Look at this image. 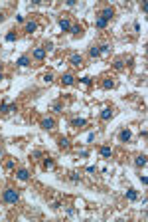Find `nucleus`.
<instances>
[{
	"label": "nucleus",
	"mask_w": 148,
	"mask_h": 222,
	"mask_svg": "<svg viewBox=\"0 0 148 222\" xmlns=\"http://www.w3.org/2000/svg\"><path fill=\"white\" fill-rule=\"evenodd\" d=\"M2 200L6 204H16L20 200V192L16 190V188L8 186V188H4V192H2Z\"/></svg>",
	"instance_id": "1"
},
{
	"label": "nucleus",
	"mask_w": 148,
	"mask_h": 222,
	"mask_svg": "<svg viewBox=\"0 0 148 222\" xmlns=\"http://www.w3.org/2000/svg\"><path fill=\"white\" fill-rule=\"evenodd\" d=\"M53 127H56V119H53V117H44V119H42V129L52 131Z\"/></svg>",
	"instance_id": "2"
},
{
	"label": "nucleus",
	"mask_w": 148,
	"mask_h": 222,
	"mask_svg": "<svg viewBox=\"0 0 148 222\" xmlns=\"http://www.w3.org/2000/svg\"><path fill=\"white\" fill-rule=\"evenodd\" d=\"M113 16H115V8H113V6H105L103 10H101V18L107 20V22L113 18Z\"/></svg>",
	"instance_id": "3"
},
{
	"label": "nucleus",
	"mask_w": 148,
	"mask_h": 222,
	"mask_svg": "<svg viewBox=\"0 0 148 222\" xmlns=\"http://www.w3.org/2000/svg\"><path fill=\"white\" fill-rule=\"evenodd\" d=\"M69 64L75 66V68L83 66V56H81V54H71V56H69Z\"/></svg>",
	"instance_id": "4"
},
{
	"label": "nucleus",
	"mask_w": 148,
	"mask_h": 222,
	"mask_svg": "<svg viewBox=\"0 0 148 222\" xmlns=\"http://www.w3.org/2000/svg\"><path fill=\"white\" fill-rule=\"evenodd\" d=\"M61 83H63L65 87H71V85L75 83V75H73V73H63V75H61Z\"/></svg>",
	"instance_id": "5"
},
{
	"label": "nucleus",
	"mask_w": 148,
	"mask_h": 222,
	"mask_svg": "<svg viewBox=\"0 0 148 222\" xmlns=\"http://www.w3.org/2000/svg\"><path fill=\"white\" fill-rule=\"evenodd\" d=\"M16 179H18V181H22V182L30 181V171L28 169H20L18 173H16Z\"/></svg>",
	"instance_id": "6"
},
{
	"label": "nucleus",
	"mask_w": 148,
	"mask_h": 222,
	"mask_svg": "<svg viewBox=\"0 0 148 222\" xmlns=\"http://www.w3.org/2000/svg\"><path fill=\"white\" fill-rule=\"evenodd\" d=\"M45 54H48V52H45L44 48H36V50H34V54H32V56H34V60L42 62V60H44V58H45Z\"/></svg>",
	"instance_id": "7"
},
{
	"label": "nucleus",
	"mask_w": 148,
	"mask_h": 222,
	"mask_svg": "<svg viewBox=\"0 0 148 222\" xmlns=\"http://www.w3.org/2000/svg\"><path fill=\"white\" fill-rule=\"evenodd\" d=\"M113 115H115V113H113L111 107H105V109L101 111V119H103V121H111V119H113Z\"/></svg>",
	"instance_id": "8"
},
{
	"label": "nucleus",
	"mask_w": 148,
	"mask_h": 222,
	"mask_svg": "<svg viewBox=\"0 0 148 222\" xmlns=\"http://www.w3.org/2000/svg\"><path fill=\"white\" fill-rule=\"evenodd\" d=\"M130 137H132V133H130V129H122V131L118 133V139H121L122 143H126V141H130Z\"/></svg>",
	"instance_id": "9"
},
{
	"label": "nucleus",
	"mask_w": 148,
	"mask_h": 222,
	"mask_svg": "<svg viewBox=\"0 0 148 222\" xmlns=\"http://www.w3.org/2000/svg\"><path fill=\"white\" fill-rule=\"evenodd\" d=\"M24 30H26L28 34H34V32L38 30V24L34 22V20H30V22H26V24H24Z\"/></svg>",
	"instance_id": "10"
},
{
	"label": "nucleus",
	"mask_w": 148,
	"mask_h": 222,
	"mask_svg": "<svg viewBox=\"0 0 148 222\" xmlns=\"http://www.w3.org/2000/svg\"><path fill=\"white\" fill-rule=\"evenodd\" d=\"M0 111L2 113H12V111H16V103H2V107H0Z\"/></svg>",
	"instance_id": "11"
},
{
	"label": "nucleus",
	"mask_w": 148,
	"mask_h": 222,
	"mask_svg": "<svg viewBox=\"0 0 148 222\" xmlns=\"http://www.w3.org/2000/svg\"><path fill=\"white\" fill-rule=\"evenodd\" d=\"M101 85H103V89H115V87H117V83L113 81L111 77H105V79H103V83H101Z\"/></svg>",
	"instance_id": "12"
},
{
	"label": "nucleus",
	"mask_w": 148,
	"mask_h": 222,
	"mask_svg": "<svg viewBox=\"0 0 148 222\" xmlns=\"http://www.w3.org/2000/svg\"><path fill=\"white\" fill-rule=\"evenodd\" d=\"M59 28H61L63 32H69V28H71L69 18H59Z\"/></svg>",
	"instance_id": "13"
},
{
	"label": "nucleus",
	"mask_w": 148,
	"mask_h": 222,
	"mask_svg": "<svg viewBox=\"0 0 148 222\" xmlns=\"http://www.w3.org/2000/svg\"><path fill=\"white\" fill-rule=\"evenodd\" d=\"M134 165H136V167H146V155L144 153L136 155V157H134Z\"/></svg>",
	"instance_id": "14"
},
{
	"label": "nucleus",
	"mask_w": 148,
	"mask_h": 222,
	"mask_svg": "<svg viewBox=\"0 0 148 222\" xmlns=\"http://www.w3.org/2000/svg\"><path fill=\"white\" fill-rule=\"evenodd\" d=\"M44 169H45V171L56 169V161H53V159H49V157H45V159H44Z\"/></svg>",
	"instance_id": "15"
},
{
	"label": "nucleus",
	"mask_w": 148,
	"mask_h": 222,
	"mask_svg": "<svg viewBox=\"0 0 148 222\" xmlns=\"http://www.w3.org/2000/svg\"><path fill=\"white\" fill-rule=\"evenodd\" d=\"M69 32H71V34H73V36H81V34H83V28L79 26V24H71Z\"/></svg>",
	"instance_id": "16"
},
{
	"label": "nucleus",
	"mask_w": 148,
	"mask_h": 222,
	"mask_svg": "<svg viewBox=\"0 0 148 222\" xmlns=\"http://www.w3.org/2000/svg\"><path fill=\"white\" fill-rule=\"evenodd\" d=\"M71 125H73V127H83V125H87V119H83V117H75V119H71Z\"/></svg>",
	"instance_id": "17"
},
{
	"label": "nucleus",
	"mask_w": 148,
	"mask_h": 222,
	"mask_svg": "<svg viewBox=\"0 0 148 222\" xmlns=\"http://www.w3.org/2000/svg\"><path fill=\"white\" fill-rule=\"evenodd\" d=\"M16 64H18L20 68H28V66H30V58H28V56H20Z\"/></svg>",
	"instance_id": "18"
},
{
	"label": "nucleus",
	"mask_w": 148,
	"mask_h": 222,
	"mask_svg": "<svg viewBox=\"0 0 148 222\" xmlns=\"http://www.w3.org/2000/svg\"><path fill=\"white\" fill-rule=\"evenodd\" d=\"M99 153H101V157H105V159H109L113 155V149L111 147H107V145H105V147H101L99 149Z\"/></svg>",
	"instance_id": "19"
},
{
	"label": "nucleus",
	"mask_w": 148,
	"mask_h": 222,
	"mask_svg": "<svg viewBox=\"0 0 148 222\" xmlns=\"http://www.w3.org/2000/svg\"><path fill=\"white\" fill-rule=\"evenodd\" d=\"M136 198H138V192H136V190H132V188H128V190H126V200L134 202Z\"/></svg>",
	"instance_id": "20"
},
{
	"label": "nucleus",
	"mask_w": 148,
	"mask_h": 222,
	"mask_svg": "<svg viewBox=\"0 0 148 222\" xmlns=\"http://www.w3.org/2000/svg\"><path fill=\"white\" fill-rule=\"evenodd\" d=\"M4 40H6V42H16V40H18V34H16L14 30H10V32H6Z\"/></svg>",
	"instance_id": "21"
},
{
	"label": "nucleus",
	"mask_w": 148,
	"mask_h": 222,
	"mask_svg": "<svg viewBox=\"0 0 148 222\" xmlns=\"http://www.w3.org/2000/svg\"><path fill=\"white\" fill-rule=\"evenodd\" d=\"M59 147H61V149H69L71 147V141L69 139H67V137H61V139H59Z\"/></svg>",
	"instance_id": "22"
},
{
	"label": "nucleus",
	"mask_w": 148,
	"mask_h": 222,
	"mask_svg": "<svg viewBox=\"0 0 148 222\" xmlns=\"http://www.w3.org/2000/svg\"><path fill=\"white\" fill-rule=\"evenodd\" d=\"M89 56H91V58H99V56H101L99 46H91V50H89Z\"/></svg>",
	"instance_id": "23"
},
{
	"label": "nucleus",
	"mask_w": 148,
	"mask_h": 222,
	"mask_svg": "<svg viewBox=\"0 0 148 222\" xmlns=\"http://www.w3.org/2000/svg\"><path fill=\"white\" fill-rule=\"evenodd\" d=\"M113 66H115V70H117V72H121V70H125V60H121V58H118V60H115V64H113Z\"/></svg>",
	"instance_id": "24"
},
{
	"label": "nucleus",
	"mask_w": 148,
	"mask_h": 222,
	"mask_svg": "<svg viewBox=\"0 0 148 222\" xmlns=\"http://www.w3.org/2000/svg\"><path fill=\"white\" fill-rule=\"evenodd\" d=\"M107 24H109V22H107V20H103L101 16L95 20V26H97V28H101V30H103V28H107Z\"/></svg>",
	"instance_id": "25"
},
{
	"label": "nucleus",
	"mask_w": 148,
	"mask_h": 222,
	"mask_svg": "<svg viewBox=\"0 0 148 222\" xmlns=\"http://www.w3.org/2000/svg\"><path fill=\"white\" fill-rule=\"evenodd\" d=\"M69 181L71 182H79V181H81V175H79V173H69Z\"/></svg>",
	"instance_id": "26"
},
{
	"label": "nucleus",
	"mask_w": 148,
	"mask_h": 222,
	"mask_svg": "<svg viewBox=\"0 0 148 222\" xmlns=\"http://www.w3.org/2000/svg\"><path fill=\"white\" fill-rule=\"evenodd\" d=\"M99 50H101V54H109V52H111V46L103 44V46H99Z\"/></svg>",
	"instance_id": "27"
},
{
	"label": "nucleus",
	"mask_w": 148,
	"mask_h": 222,
	"mask_svg": "<svg viewBox=\"0 0 148 222\" xmlns=\"http://www.w3.org/2000/svg\"><path fill=\"white\" fill-rule=\"evenodd\" d=\"M79 81H81L83 85H91V81H93V79H91V77H87V75H85V77H81Z\"/></svg>",
	"instance_id": "28"
},
{
	"label": "nucleus",
	"mask_w": 148,
	"mask_h": 222,
	"mask_svg": "<svg viewBox=\"0 0 148 222\" xmlns=\"http://www.w3.org/2000/svg\"><path fill=\"white\" fill-rule=\"evenodd\" d=\"M44 81H45V83H52V81H53V73H45V75H44Z\"/></svg>",
	"instance_id": "29"
},
{
	"label": "nucleus",
	"mask_w": 148,
	"mask_h": 222,
	"mask_svg": "<svg viewBox=\"0 0 148 222\" xmlns=\"http://www.w3.org/2000/svg\"><path fill=\"white\" fill-rule=\"evenodd\" d=\"M44 50H45V52H52V50H53V42H45Z\"/></svg>",
	"instance_id": "30"
},
{
	"label": "nucleus",
	"mask_w": 148,
	"mask_h": 222,
	"mask_svg": "<svg viewBox=\"0 0 148 222\" xmlns=\"http://www.w3.org/2000/svg\"><path fill=\"white\" fill-rule=\"evenodd\" d=\"M32 157H34V159H42V157H44V153H42V151H34Z\"/></svg>",
	"instance_id": "31"
},
{
	"label": "nucleus",
	"mask_w": 148,
	"mask_h": 222,
	"mask_svg": "<svg viewBox=\"0 0 148 222\" xmlns=\"http://www.w3.org/2000/svg\"><path fill=\"white\" fill-rule=\"evenodd\" d=\"M4 167H6L8 171H12V169H14L16 165H14V161H6V165H4Z\"/></svg>",
	"instance_id": "32"
},
{
	"label": "nucleus",
	"mask_w": 148,
	"mask_h": 222,
	"mask_svg": "<svg viewBox=\"0 0 148 222\" xmlns=\"http://www.w3.org/2000/svg\"><path fill=\"white\" fill-rule=\"evenodd\" d=\"M79 157H83V159L89 157V151H87V149H81V151H79Z\"/></svg>",
	"instance_id": "33"
},
{
	"label": "nucleus",
	"mask_w": 148,
	"mask_h": 222,
	"mask_svg": "<svg viewBox=\"0 0 148 222\" xmlns=\"http://www.w3.org/2000/svg\"><path fill=\"white\" fill-rule=\"evenodd\" d=\"M132 28H134V32H136V34L140 32V24H138V22H134V26H132Z\"/></svg>",
	"instance_id": "34"
},
{
	"label": "nucleus",
	"mask_w": 148,
	"mask_h": 222,
	"mask_svg": "<svg viewBox=\"0 0 148 222\" xmlns=\"http://www.w3.org/2000/svg\"><path fill=\"white\" fill-rule=\"evenodd\" d=\"M53 109H56V111H61V109H63L61 103H53Z\"/></svg>",
	"instance_id": "35"
},
{
	"label": "nucleus",
	"mask_w": 148,
	"mask_h": 222,
	"mask_svg": "<svg viewBox=\"0 0 148 222\" xmlns=\"http://www.w3.org/2000/svg\"><path fill=\"white\" fill-rule=\"evenodd\" d=\"M93 139H95V133H89V135H87V141H89V143H91Z\"/></svg>",
	"instance_id": "36"
},
{
	"label": "nucleus",
	"mask_w": 148,
	"mask_h": 222,
	"mask_svg": "<svg viewBox=\"0 0 148 222\" xmlns=\"http://www.w3.org/2000/svg\"><path fill=\"white\" fill-rule=\"evenodd\" d=\"M95 171H97V169H95L93 165H89V167H87V173H95Z\"/></svg>",
	"instance_id": "37"
},
{
	"label": "nucleus",
	"mask_w": 148,
	"mask_h": 222,
	"mask_svg": "<svg viewBox=\"0 0 148 222\" xmlns=\"http://www.w3.org/2000/svg\"><path fill=\"white\" fill-rule=\"evenodd\" d=\"M140 182H142V185H146V182H148V179L144 177V175H140Z\"/></svg>",
	"instance_id": "38"
},
{
	"label": "nucleus",
	"mask_w": 148,
	"mask_h": 222,
	"mask_svg": "<svg viewBox=\"0 0 148 222\" xmlns=\"http://www.w3.org/2000/svg\"><path fill=\"white\" fill-rule=\"evenodd\" d=\"M2 20H4V14H2V12H0V22H2Z\"/></svg>",
	"instance_id": "39"
},
{
	"label": "nucleus",
	"mask_w": 148,
	"mask_h": 222,
	"mask_svg": "<svg viewBox=\"0 0 148 222\" xmlns=\"http://www.w3.org/2000/svg\"><path fill=\"white\" fill-rule=\"evenodd\" d=\"M2 79H4V75H2V72H0V81H2Z\"/></svg>",
	"instance_id": "40"
},
{
	"label": "nucleus",
	"mask_w": 148,
	"mask_h": 222,
	"mask_svg": "<svg viewBox=\"0 0 148 222\" xmlns=\"http://www.w3.org/2000/svg\"><path fill=\"white\" fill-rule=\"evenodd\" d=\"M0 159H2V151H0Z\"/></svg>",
	"instance_id": "41"
}]
</instances>
